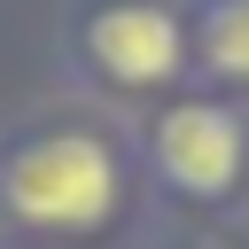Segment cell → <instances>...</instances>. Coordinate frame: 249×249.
I'll use <instances>...</instances> for the list:
<instances>
[{"instance_id":"1","label":"cell","mask_w":249,"mask_h":249,"mask_svg":"<svg viewBox=\"0 0 249 249\" xmlns=\"http://www.w3.org/2000/svg\"><path fill=\"white\" fill-rule=\"evenodd\" d=\"M132 124L109 109H39L0 132V241L109 249L140 210Z\"/></svg>"},{"instance_id":"2","label":"cell","mask_w":249,"mask_h":249,"mask_svg":"<svg viewBox=\"0 0 249 249\" xmlns=\"http://www.w3.org/2000/svg\"><path fill=\"white\" fill-rule=\"evenodd\" d=\"M62 78L101 109H156L195 86V39L179 0H70Z\"/></svg>"},{"instance_id":"3","label":"cell","mask_w":249,"mask_h":249,"mask_svg":"<svg viewBox=\"0 0 249 249\" xmlns=\"http://www.w3.org/2000/svg\"><path fill=\"white\" fill-rule=\"evenodd\" d=\"M140 179L179 210H226L249 195V109L233 93L187 86L132 117Z\"/></svg>"},{"instance_id":"4","label":"cell","mask_w":249,"mask_h":249,"mask_svg":"<svg viewBox=\"0 0 249 249\" xmlns=\"http://www.w3.org/2000/svg\"><path fill=\"white\" fill-rule=\"evenodd\" d=\"M195 39V86L233 93L249 109V0H179Z\"/></svg>"},{"instance_id":"5","label":"cell","mask_w":249,"mask_h":249,"mask_svg":"<svg viewBox=\"0 0 249 249\" xmlns=\"http://www.w3.org/2000/svg\"><path fill=\"white\" fill-rule=\"evenodd\" d=\"M0 249H16V241H0Z\"/></svg>"}]
</instances>
